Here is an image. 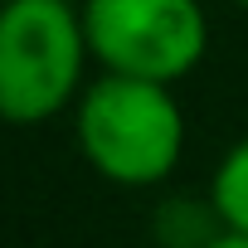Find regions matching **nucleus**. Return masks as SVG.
I'll use <instances>...</instances> for the list:
<instances>
[{
	"label": "nucleus",
	"mask_w": 248,
	"mask_h": 248,
	"mask_svg": "<svg viewBox=\"0 0 248 248\" xmlns=\"http://www.w3.org/2000/svg\"><path fill=\"white\" fill-rule=\"evenodd\" d=\"M73 137L102 180L146 190L185 156V112L166 83L102 73L73 107Z\"/></svg>",
	"instance_id": "obj_1"
},
{
	"label": "nucleus",
	"mask_w": 248,
	"mask_h": 248,
	"mask_svg": "<svg viewBox=\"0 0 248 248\" xmlns=\"http://www.w3.org/2000/svg\"><path fill=\"white\" fill-rule=\"evenodd\" d=\"M88 30L73 0H10L0 15V112L10 127L78 107L88 93Z\"/></svg>",
	"instance_id": "obj_2"
},
{
	"label": "nucleus",
	"mask_w": 248,
	"mask_h": 248,
	"mask_svg": "<svg viewBox=\"0 0 248 248\" xmlns=\"http://www.w3.org/2000/svg\"><path fill=\"white\" fill-rule=\"evenodd\" d=\"M88 49L102 73L180 83L209 49V20L200 0H83Z\"/></svg>",
	"instance_id": "obj_3"
},
{
	"label": "nucleus",
	"mask_w": 248,
	"mask_h": 248,
	"mask_svg": "<svg viewBox=\"0 0 248 248\" xmlns=\"http://www.w3.org/2000/svg\"><path fill=\"white\" fill-rule=\"evenodd\" d=\"M209 209H214L219 229L248 238V137H238L219 156V166L209 175Z\"/></svg>",
	"instance_id": "obj_4"
},
{
	"label": "nucleus",
	"mask_w": 248,
	"mask_h": 248,
	"mask_svg": "<svg viewBox=\"0 0 248 248\" xmlns=\"http://www.w3.org/2000/svg\"><path fill=\"white\" fill-rule=\"evenodd\" d=\"M200 248H248V238H243V233H229V229H219V233H214V238H204Z\"/></svg>",
	"instance_id": "obj_5"
},
{
	"label": "nucleus",
	"mask_w": 248,
	"mask_h": 248,
	"mask_svg": "<svg viewBox=\"0 0 248 248\" xmlns=\"http://www.w3.org/2000/svg\"><path fill=\"white\" fill-rule=\"evenodd\" d=\"M238 5H243V10H248V0H238Z\"/></svg>",
	"instance_id": "obj_6"
},
{
	"label": "nucleus",
	"mask_w": 248,
	"mask_h": 248,
	"mask_svg": "<svg viewBox=\"0 0 248 248\" xmlns=\"http://www.w3.org/2000/svg\"><path fill=\"white\" fill-rule=\"evenodd\" d=\"M73 5H83V0H73Z\"/></svg>",
	"instance_id": "obj_7"
}]
</instances>
